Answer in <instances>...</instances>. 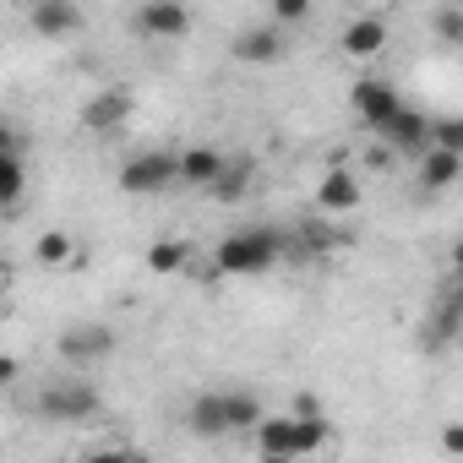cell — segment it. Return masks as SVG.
<instances>
[{"label": "cell", "mask_w": 463, "mask_h": 463, "mask_svg": "<svg viewBox=\"0 0 463 463\" xmlns=\"http://www.w3.org/2000/svg\"><path fill=\"white\" fill-rule=\"evenodd\" d=\"M430 147L463 153V115H441V120H430Z\"/></svg>", "instance_id": "obj_22"}, {"label": "cell", "mask_w": 463, "mask_h": 463, "mask_svg": "<svg viewBox=\"0 0 463 463\" xmlns=\"http://www.w3.org/2000/svg\"><path fill=\"white\" fill-rule=\"evenodd\" d=\"M458 333H463V279H458L452 289H441V295H436L430 317L420 322V344H425V349H447Z\"/></svg>", "instance_id": "obj_6"}, {"label": "cell", "mask_w": 463, "mask_h": 463, "mask_svg": "<svg viewBox=\"0 0 463 463\" xmlns=\"http://www.w3.org/2000/svg\"><path fill=\"white\" fill-rule=\"evenodd\" d=\"M295 414H300V420H322V403H317L311 392H300V398H295Z\"/></svg>", "instance_id": "obj_25"}, {"label": "cell", "mask_w": 463, "mask_h": 463, "mask_svg": "<svg viewBox=\"0 0 463 463\" xmlns=\"http://www.w3.org/2000/svg\"><path fill=\"white\" fill-rule=\"evenodd\" d=\"M382 50H387V23H382V17H360V23L344 28V55L371 61V55H382Z\"/></svg>", "instance_id": "obj_16"}, {"label": "cell", "mask_w": 463, "mask_h": 463, "mask_svg": "<svg viewBox=\"0 0 463 463\" xmlns=\"http://www.w3.org/2000/svg\"><path fill=\"white\" fill-rule=\"evenodd\" d=\"M257 452L262 458H300V420L289 414V420H268L262 414V425H257Z\"/></svg>", "instance_id": "obj_14"}, {"label": "cell", "mask_w": 463, "mask_h": 463, "mask_svg": "<svg viewBox=\"0 0 463 463\" xmlns=\"http://www.w3.org/2000/svg\"><path fill=\"white\" fill-rule=\"evenodd\" d=\"M126 115H131V93H126V88H104V93H93V99L82 104V126H88V131H115Z\"/></svg>", "instance_id": "obj_11"}, {"label": "cell", "mask_w": 463, "mask_h": 463, "mask_svg": "<svg viewBox=\"0 0 463 463\" xmlns=\"http://www.w3.org/2000/svg\"><path fill=\"white\" fill-rule=\"evenodd\" d=\"M0 202H6L12 218L23 213V142H17V131H6V153H0Z\"/></svg>", "instance_id": "obj_15"}, {"label": "cell", "mask_w": 463, "mask_h": 463, "mask_svg": "<svg viewBox=\"0 0 463 463\" xmlns=\"http://www.w3.org/2000/svg\"><path fill=\"white\" fill-rule=\"evenodd\" d=\"M175 180H180V153H137L120 164V191H131V196L169 191Z\"/></svg>", "instance_id": "obj_4"}, {"label": "cell", "mask_w": 463, "mask_h": 463, "mask_svg": "<svg viewBox=\"0 0 463 463\" xmlns=\"http://www.w3.org/2000/svg\"><path fill=\"white\" fill-rule=\"evenodd\" d=\"M458 175H463V153H447V147H425L420 153V185L425 191H447Z\"/></svg>", "instance_id": "obj_17"}, {"label": "cell", "mask_w": 463, "mask_h": 463, "mask_svg": "<svg viewBox=\"0 0 463 463\" xmlns=\"http://www.w3.org/2000/svg\"><path fill=\"white\" fill-rule=\"evenodd\" d=\"M311 0H273V23H306Z\"/></svg>", "instance_id": "obj_24"}, {"label": "cell", "mask_w": 463, "mask_h": 463, "mask_svg": "<svg viewBox=\"0 0 463 463\" xmlns=\"http://www.w3.org/2000/svg\"><path fill=\"white\" fill-rule=\"evenodd\" d=\"M33 28L44 33V39H66V33H77L82 28V12H77V0H33Z\"/></svg>", "instance_id": "obj_12"}, {"label": "cell", "mask_w": 463, "mask_h": 463, "mask_svg": "<svg viewBox=\"0 0 463 463\" xmlns=\"http://www.w3.org/2000/svg\"><path fill=\"white\" fill-rule=\"evenodd\" d=\"M257 425H262V403L251 392H202L191 403L196 436H235V430H257Z\"/></svg>", "instance_id": "obj_2"}, {"label": "cell", "mask_w": 463, "mask_h": 463, "mask_svg": "<svg viewBox=\"0 0 463 463\" xmlns=\"http://www.w3.org/2000/svg\"><path fill=\"white\" fill-rule=\"evenodd\" d=\"M137 28H142L147 39H180V33L191 28V12L180 6V0H142Z\"/></svg>", "instance_id": "obj_8"}, {"label": "cell", "mask_w": 463, "mask_h": 463, "mask_svg": "<svg viewBox=\"0 0 463 463\" xmlns=\"http://www.w3.org/2000/svg\"><path fill=\"white\" fill-rule=\"evenodd\" d=\"M109 349H115V333H109L104 322H71V327L61 333V360L77 365V371L109 360Z\"/></svg>", "instance_id": "obj_5"}, {"label": "cell", "mask_w": 463, "mask_h": 463, "mask_svg": "<svg viewBox=\"0 0 463 463\" xmlns=\"http://www.w3.org/2000/svg\"><path fill=\"white\" fill-rule=\"evenodd\" d=\"M284 55V33L279 28H241L235 33V61L241 66H273Z\"/></svg>", "instance_id": "obj_10"}, {"label": "cell", "mask_w": 463, "mask_h": 463, "mask_svg": "<svg viewBox=\"0 0 463 463\" xmlns=\"http://www.w3.org/2000/svg\"><path fill=\"white\" fill-rule=\"evenodd\" d=\"M317 202H322V213H354L360 207V180L344 164H333L322 175V185H317Z\"/></svg>", "instance_id": "obj_13"}, {"label": "cell", "mask_w": 463, "mask_h": 463, "mask_svg": "<svg viewBox=\"0 0 463 463\" xmlns=\"http://www.w3.org/2000/svg\"><path fill=\"white\" fill-rule=\"evenodd\" d=\"M246 185H251V158L246 153H229V164H223V175L207 185L218 202H241L246 196Z\"/></svg>", "instance_id": "obj_19"}, {"label": "cell", "mask_w": 463, "mask_h": 463, "mask_svg": "<svg viewBox=\"0 0 463 463\" xmlns=\"http://www.w3.org/2000/svg\"><path fill=\"white\" fill-rule=\"evenodd\" d=\"M382 142H392L398 153H425L430 147V115H420V109H398L387 126H382Z\"/></svg>", "instance_id": "obj_9"}, {"label": "cell", "mask_w": 463, "mask_h": 463, "mask_svg": "<svg viewBox=\"0 0 463 463\" xmlns=\"http://www.w3.org/2000/svg\"><path fill=\"white\" fill-rule=\"evenodd\" d=\"M185 262H191V246H185V241H153V246H147V268L164 273V279L180 273Z\"/></svg>", "instance_id": "obj_21"}, {"label": "cell", "mask_w": 463, "mask_h": 463, "mask_svg": "<svg viewBox=\"0 0 463 463\" xmlns=\"http://www.w3.org/2000/svg\"><path fill=\"white\" fill-rule=\"evenodd\" d=\"M441 452H458L463 458V425H447L441 430Z\"/></svg>", "instance_id": "obj_26"}, {"label": "cell", "mask_w": 463, "mask_h": 463, "mask_svg": "<svg viewBox=\"0 0 463 463\" xmlns=\"http://www.w3.org/2000/svg\"><path fill=\"white\" fill-rule=\"evenodd\" d=\"M279 257H284V235H279V229H235V235L218 241L213 273H223V279H257Z\"/></svg>", "instance_id": "obj_1"}, {"label": "cell", "mask_w": 463, "mask_h": 463, "mask_svg": "<svg viewBox=\"0 0 463 463\" xmlns=\"http://www.w3.org/2000/svg\"><path fill=\"white\" fill-rule=\"evenodd\" d=\"M104 409V398L88 387V382H50L39 392V414L55 420V425H77V420H93Z\"/></svg>", "instance_id": "obj_3"}, {"label": "cell", "mask_w": 463, "mask_h": 463, "mask_svg": "<svg viewBox=\"0 0 463 463\" xmlns=\"http://www.w3.org/2000/svg\"><path fill=\"white\" fill-rule=\"evenodd\" d=\"M223 164H229V153H218V147H185V153H180V180L213 185V180L223 175Z\"/></svg>", "instance_id": "obj_18"}, {"label": "cell", "mask_w": 463, "mask_h": 463, "mask_svg": "<svg viewBox=\"0 0 463 463\" xmlns=\"http://www.w3.org/2000/svg\"><path fill=\"white\" fill-rule=\"evenodd\" d=\"M436 39H447V44H463V6H447V12H436Z\"/></svg>", "instance_id": "obj_23"}, {"label": "cell", "mask_w": 463, "mask_h": 463, "mask_svg": "<svg viewBox=\"0 0 463 463\" xmlns=\"http://www.w3.org/2000/svg\"><path fill=\"white\" fill-rule=\"evenodd\" d=\"M349 104H354V115L371 126V131H382L398 109H403V99L392 93V82H376V77H365V82H354L349 88Z\"/></svg>", "instance_id": "obj_7"}, {"label": "cell", "mask_w": 463, "mask_h": 463, "mask_svg": "<svg viewBox=\"0 0 463 463\" xmlns=\"http://www.w3.org/2000/svg\"><path fill=\"white\" fill-rule=\"evenodd\" d=\"M33 251H39V262H44V268H66V262H77V241L66 235V229H44Z\"/></svg>", "instance_id": "obj_20"}]
</instances>
